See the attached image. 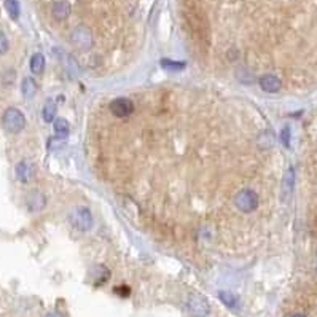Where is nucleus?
I'll return each instance as SVG.
<instances>
[{
    "label": "nucleus",
    "mask_w": 317,
    "mask_h": 317,
    "mask_svg": "<svg viewBox=\"0 0 317 317\" xmlns=\"http://www.w3.org/2000/svg\"><path fill=\"white\" fill-rule=\"evenodd\" d=\"M53 125H54V131H56V134H58V136L64 137V136L69 134L70 126H69V123H67V120H64V118H56V120L53 121Z\"/></svg>",
    "instance_id": "obj_13"
},
{
    "label": "nucleus",
    "mask_w": 317,
    "mask_h": 317,
    "mask_svg": "<svg viewBox=\"0 0 317 317\" xmlns=\"http://www.w3.org/2000/svg\"><path fill=\"white\" fill-rule=\"evenodd\" d=\"M70 222L78 231H89L93 226V215L88 207H77L70 215Z\"/></svg>",
    "instance_id": "obj_4"
},
{
    "label": "nucleus",
    "mask_w": 317,
    "mask_h": 317,
    "mask_svg": "<svg viewBox=\"0 0 317 317\" xmlns=\"http://www.w3.org/2000/svg\"><path fill=\"white\" fill-rule=\"evenodd\" d=\"M46 317H61L59 314H48Z\"/></svg>",
    "instance_id": "obj_22"
},
{
    "label": "nucleus",
    "mask_w": 317,
    "mask_h": 317,
    "mask_svg": "<svg viewBox=\"0 0 317 317\" xmlns=\"http://www.w3.org/2000/svg\"><path fill=\"white\" fill-rule=\"evenodd\" d=\"M218 298L222 300V303L225 305V306H228L230 310H236L238 308V298L234 297L231 292H226V290H223V292H220V294H218Z\"/></svg>",
    "instance_id": "obj_12"
},
{
    "label": "nucleus",
    "mask_w": 317,
    "mask_h": 317,
    "mask_svg": "<svg viewBox=\"0 0 317 317\" xmlns=\"http://www.w3.org/2000/svg\"><path fill=\"white\" fill-rule=\"evenodd\" d=\"M162 64H164V66H172L170 69H183L185 66L182 62H172V61H162Z\"/></svg>",
    "instance_id": "obj_19"
},
{
    "label": "nucleus",
    "mask_w": 317,
    "mask_h": 317,
    "mask_svg": "<svg viewBox=\"0 0 317 317\" xmlns=\"http://www.w3.org/2000/svg\"><path fill=\"white\" fill-rule=\"evenodd\" d=\"M258 83H260V88H262L265 93H271V94L281 91V88H282L281 78L276 77V75H271V74L262 75L258 80Z\"/></svg>",
    "instance_id": "obj_6"
},
{
    "label": "nucleus",
    "mask_w": 317,
    "mask_h": 317,
    "mask_svg": "<svg viewBox=\"0 0 317 317\" xmlns=\"http://www.w3.org/2000/svg\"><path fill=\"white\" fill-rule=\"evenodd\" d=\"M115 292H117L118 295H121V297H128V295H129V292H131V290H129L128 287H117V289H115Z\"/></svg>",
    "instance_id": "obj_20"
},
{
    "label": "nucleus",
    "mask_w": 317,
    "mask_h": 317,
    "mask_svg": "<svg viewBox=\"0 0 317 317\" xmlns=\"http://www.w3.org/2000/svg\"><path fill=\"white\" fill-rule=\"evenodd\" d=\"M43 69H45V58H43V54L35 53L30 58V70H32V74L40 75L43 72Z\"/></svg>",
    "instance_id": "obj_11"
},
{
    "label": "nucleus",
    "mask_w": 317,
    "mask_h": 317,
    "mask_svg": "<svg viewBox=\"0 0 317 317\" xmlns=\"http://www.w3.org/2000/svg\"><path fill=\"white\" fill-rule=\"evenodd\" d=\"M8 51V38L5 35V32L0 29V56L5 54Z\"/></svg>",
    "instance_id": "obj_17"
},
{
    "label": "nucleus",
    "mask_w": 317,
    "mask_h": 317,
    "mask_svg": "<svg viewBox=\"0 0 317 317\" xmlns=\"http://www.w3.org/2000/svg\"><path fill=\"white\" fill-rule=\"evenodd\" d=\"M21 91L24 97H32L37 93V83L32 77H26L21 83Z\"/></svg>",
    "instance_id": "obj_10"
},
{
    "label": "nucleus",
    "mask_w": 317,
    "mask_h": 317,
    "mask_svg": "<svg viewBox=\"0 0 317 317\" xmlns=\"http://www.w3.org/2000/svg\"><path fill=\"white\" fill-rule=\"evenodd\" d=\"M258 193L252 188H242L233 198V204L241 214H252L258 207Z\"/></svg>",
    "instance_id": "obj_1"
},
{
    "label": "nucleus",
    "mask_w": 317,
    "mask_h": 317,
    "mask_svg": "<svg viewBox=\"0 0 317 317\" xmlns=\"http://www.w3.org/2000/svg\"><path fill=\"white\" fill-rule=\"evenodd\" d=\"M14 172H16V177L19 178V182L22 183H27L32 175H34V169H32V164L27 161H19L18 164H16V169H14Z\"/></svg>",
    "instance_id": "obj_9"
},
{
    "label": "nucleus",
    "mask_w": 317,
    "mask_h": 317,
    "mask_svg": "<svg viewBox=\"0 0 317 317\" xmlns=\"http://www.w3.org/2000/svg\"><path fill=\"white\" fill-rule=\"evenodd\" d=\"M186 308H188V311L193 317H206L210 311V306L209 302L198 294H193L188 297L186 300Z\"/></svg>",
    "instance_id": "obj_3"
},
{
    "label": "nucleus",
    "mask_w": 317,
    "mask_h": 317,
    "mask_svg": "<svg viewBox=\"0 0 317 317\" xmlns=\"http://www.w3.org/2000/svg\"><path fill=\"white\" fill-rule=\"evenodd\" d=\"M109 109L115 118H128L134 112V102L128 97H118L109 105Z\"/></svg>",
    "instance_id": "obj_5"
},
{
    "label": "nucleus",
    "mask_w": 317,
    "mask_h": 317,
    "mask_svg": "<svg viewBox=\"0 0 317 317\" xmlns=\"http://www.w3.org/2000/svg\"><path fill=\"white\" fill-rule=\"evenodd\" d=\"M46 204L45 196L40 191H30L26 198V206L32 212H37V210H42Z\"/></svg>",
    "instance_id": "obj_7"
},
{
    "label": "nucleus",
    "mask_w": 317,
    "mask_h": 317,
    "mask_svg": "<svg viewBox=\"0 0 317 317\" xmlns=\"http://www.w3.org/2000/svg\"><path fill=\"white\" fill-rule=\"evenodd\" d=\"M42 115H43V120L46 121V123H51V121H54V117H56V104L53 101H48L45 104Z\"/></svg>",
    "instance_id": "obj_14"
},
{
    "label": "nucleus",
    "mask_w": 317,
    "mask_h": 317,
    "mask_svg": "<svg viewBox=\"0 0 317 317\" xmlns=\"http://www.w3.org/2000/svg\"><path fill=\"white\" fill-rule=\"evenodd\" d=\"M5 8L8 14L11 16V19H18L19 18V3L18 0H5Z\"/></svg>",
    "instance_id": "obj_15"
},
{
    "label": "nucleus",
    "mask_w": 317,
    "mask_h": 317,
    "mask_svg": "<svg viewBox=\"0 0 317 317\" xmlns=\"http://www.w3.org/2000/svg\"><path fill=\"white\" fill-rule=\"evenodd\" d=\"M281 137H282V144L286 145V147H289V145H290V129H289V128L284 129Z\"/></svg>",
    "instance_id": "obj_18"
},
{
    "label": "nucleus",
    "mask_w": 317,
    "mask_h": 317,
    "mask_svg": "<svg viewBox=\"0 0 317 317\" xmlns=\"http://www.w3.org/2000/svg\"><path fill=\"white\" fill-rule=\"evenodd\" d=\"M51 11H53V16L56 19H67L69 18V14L72 11V6L70 3L67 2V0H56V2L53 3L51 6Z\"/></svg>",
    "instance_id": "obj_8"
},
{
    "label": "nucleus",
    "mask_w": 317,
    "mask_h": 317,
    "mask_svg": "<svg viewBox=\"0 0 317 317\" xmlns=\"http://www.w3.org/2000/svg\"><path fill=\"white\" fill-rule=\"evenodd\" d=\"M294 182H295V172L294 169H289L286 177H284V188H286V193H290L292 190H294Z\"/></svg>",
    "instance_id": "obj_16"
},
{
    "label": "nucleus",
    "mask_w": 317,
    "mask_h": 317,
    "mask_svg": "<svg viewBox=\"0 0 317 317\" xmlns=\"http://www.w3.org/2000/svg\"><path fill=\"white\" fill-rule=\"evenodd\" d=\"M2 125L5 128V131L11 133V134H18L26 128V117H24V113L19 109L10 107L3 112Z\"/></svg>",
    "instance_id": "obj_2"
},
{
    "label": "nucleus",
    "mask_w": 317,
    "mask_h": 317,
    "mask_svg": "<svg viewBox=\"0 0 317 317\" xmlns=\"http://www.w3.org/2000/svg\"><path fill=\"white\" fill-rule=\"evenodd\" d=\"M292 317H306V316H305V314H302V313H297V314H294Z\"/></svg>",
    "instance_id": "obj_21"
}]
</instances>
